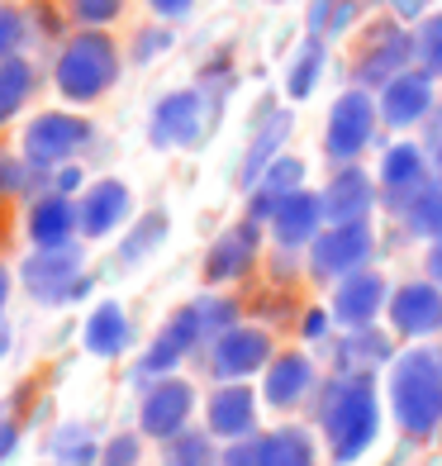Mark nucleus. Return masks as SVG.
<instances>
[{"mask_svg": "<svg viewBox=\"0 0 442 466\" xmlns=\"http://www.w3.org/2000/svg\"><path fill=\"white\" fill-rule=\"evenodd\" d=\"M314 414L324 423V438H328V452L333 461H352L371 448L376 438V395H371V380L367 376H338L328 380L314 400Z\"/></svg>", "mask_w": 442, "mask_h": 466, "instance_id": "f257e3e1", "label": "nucleus"}, {"mask_svg": "<svg viewBox=\"0 0 442 466\" xmlns=\"http://www.w3.org/2000/svg\"><path fill=\"white\" fill-rule=\"evenodd\" d=\"M390 405L409 438H428L442 423V348H409L390 367Z\"/></svg>", "mask_w": 442, "mask_h": 466, "instance_id": "f03ea898", "label": "nucleus"}, {"mask_svg": "<svg viewBox=\"0 0 442 466\" xmlns=\"http://www.w3.org/2000/svg\"><path fill=\"white\" fill-rule=\"evenodd\" d=\"M115 76H119V48L100 29H86V34L67 38V48H62L57 67H53V81H57L62 100H72V105L100 100L115 86Z\"/></svg>", "mask_w": 442, "mask_h": 466, "instance_id": "7ed1b4c3", "label": "nucleus"}, {"mask_svg": "<svg viewBox=\"0 0 442 466\" xmlns=\"http://www.w3.org/2000/svg\"><path fill=\"white\" fill-rule=\"evenodd\" d=\"M418 57L414 34L399 25V19H376L357 34V57H352V76L362 86H386L399 72Z\"/></svg>", "mask_w": 442, "mask_h": 466, "instance_id": "20e7f679", "label": "nucleus"}, {"mask_svg": "<svg viewBox=\"0 0 442 466\" xmlns=\"http://www.w3.org/2000/svg\"><path fill=\"white\" fill-rule=\"evenodd\" d=\"M19 281L44 305H72L91 290V277L81 271V248H72V243L67 248H38L19 267Z\"/></svg>", "mask_w": 442, "mask_h": 466, "instance_id": "39448f33", "label": "nucleus"}, {"mask_svg": "<svg viewBox=\"0 0 442 466\" xmlns=\"http://www.w3.org/2000/svg\"><path fill=\"white\" fill-rule=\"evenodd\" d=\"M367 258H371L367 219L362 224H333L309 243V271L319 281H343V277H352V271H362Z\"/></svg>", "mask_w": 442, "mask_h": 466, "instance_id": "423d86ee", "label": "nucleus"}, {"mask_svg": "<svg viewBox=\"0 0 442 466\" xmlns=\"http://www.w3.org/2000/svg\"><path fill=\"white\" fill-rule=\"evenodd\" d=\"M91 124L76 119V115H38L29 129H25V157L34 167H67L81 147L91 143Z\"/></svg>", "mask_w": 442, "mask_h": 466, "instance_id": "0eeeda50", "label": "nucleus"}, {"mask_svg": "<svg viewBox=\"0 0 442 466\" xmlns=\"http://www.w3.org/2000/svg\"><path fill=\"white\" fill-rule=\"evenodd\" d=\"M376 115H381V110L371 105L367 91L338 96V105L328 110V138H324L328 157H338V162H357V157H362V147L376 134Z\"/></svg>", "mask_w": 442, "mask_h": 466, "instance_id": "6e6552de", "label": "nucleus"}, {"mask_svg": "<svg viewBox=\"0 0 442 466\" xmlns=\"http://www.w3.org/2000/svg\"><path fill=\"white\" fill-rule=\"evenodd\" d=\"M209 91H176L153 110V143L157 147H196L209 134V110H205Z\"/></svg>", "mask_w": 442, "mask_h": 466, "instance_id": "1a4fd4ad", "label": "nucleus"}, {"mask_svg": "<svg viewBox=\"0 0 442 466\" xmlns=\"http://www.w3.org/2000/svg\"><path fill=\"white\" fill-rule=\"evenodd\" d=\"M209 371H215L219 380H243L252 376L257 367L271 362V338L266 329H252V324H234L228 333H219L215 343H209Z\"/></svg>", "mask_w": 442, "mask_h": 466, "instance_id": "9d476101", "label": "nucleus"}, {"mask_svg": "<svg viewBox=\"0 0 442 466\" xmlns=\"http://www.w3.org/2000/svg\"><path fill=\"white\" fill-rule=\"evenodd\" d=\"M390 329L405 338H428L442 329V286L437 281H409L390 295Z\"/></svg>", "mask_w": 442, "mask_h": 466, "instance_id": "9b49d317", "label": "nucleus"}, {"mask_svg": "<svg viewBox=\"0 0 442 466\" xmlns=\"http://www.w3.org/2000/svg\"><path fill=\"white\" fill-rule=\"evenodd\" d=\"M257 248H262V228H257V219L247 215L243 224L224 228V233H219V243L205 252V281H209V286L238 281L243 271L257 262Z\"/></svg>", "mask_w": 442, "mask_h": 466, "instance_id": "f8f14e48", "label": "nucleus"}, {"mask_svg": "<svg viewBox=\"0 0 442 466\" xmlns=\"http://www.w3.org/2000/svg\"><path fill=\"white\" fill-rule=\"evenodd\" d=\"M191 410H196V390L186 386V380L166 376V380H157V386L143 395V433L176 438V433H186Z\"/></svg>", "mask_w": 442, "mask_h": 466, "instance_id": "ddd939ff", "label": "nucleus"}, {"mask_svg": "<svg viewBox=\"0 0 442 466\" xmlns=\"http://www.w3.org/2000/svg\"><path fill=\"white\" fill-rule=\"evenodd\" d=\"M437 110L433 100V76L428 72H399L395 81L381 86V119L395 129H409V124L428 119Z\"/></svg>", "mask_w": 442, "mask_h": 466, "instance_id": "4468645a", "label": "nucleus"}, {"mask_svg": "<svg viewBox=\"0 0 442 466\" xmlns=\"http://www.w3.org/2000/svg\"><path fill=\"white\" fill-rule=\"evenodd\" d=\"M200 343H209L205 338V329H200V314H196V305H186L172 324H166L162 333H157V343L143 352V362H138V376H166L186 352H196Z\"/></svg>", "mask_w": 442, "mask_h": 466, "instance_id": "2eb2a0df", "label": "nucleus"}, {"mask_svg": "<svg viewBox=\"0 0 442 466\" xmlns=\"http://www.w3.org/2000/svg\"><path fill=\"white\" fill-rule=\"evenodd\" d=\"M319 196H324V209H328L333 224H362L376 209V181L357 162H343L338 177H333Z\"/></svg>", "mask_w": 442, "mask_h": 466, "instance_id": "dca6fc26", "label": "nucleus"}, {"mask_svg": "<svg viewBox=\"0 0 442 466\" xmlns=\"http://www.w3.org/2000/svg\"><path fill=\"white\" fill-rule=\"evenodd\" d=\"M390 305L386 281L376 271H352V277L338 281V295H333V319L347 329H371V319Z\"/></svg>", "mask_w": 442, "mask_h": 466, "instance_id": "f3484780", "label": "nucleus"}, {"mask_svg": "<svg viewBox=\"0 0 442 466\" xmlns=\"http://www.w3.org/2000/svg\"><path fill=\"white\" fill-rule=\"evenodd\" d=\"M276 243L281 248H295V252H305L314 238L324 233V219H328V209H324V196H314V190H295V196L281 200L276 215Z\"/></svg>", "mask_w": 442, "mask_h": 466, "instance_id": "a211bd4d", "label": "nucleus"}, {"mask_svg": "<svg viewBox=\"0 0 442 466\" xmlns=\"http://www.w3.org/2000/svg\"><path fill=\"white\" fill-rule=\"evenodd\" d=\"M76 209H81V233H86V238H105V233H115L124 219H134V196L124 181H95Z\"/></svg>", "mask_w": 442, "mask_h": 466, "instance_id": "6ab92c4d", "label": "nucleus"}, {"mask_svg": "<svg viewBox=\"0 0 442 466\" xmlns=\"http://www.w3.org/2000/svg\"><path fill=\"white\" fill-rule=\"evenodd\" d=\"M286 134H290V115L281 110V105H262L257 110V138H252V147H247V157H243V172H238V181L252 190L262 181V172L271 162H276V147L286 143Z\"/></svg>", "mask_w": 442, "mask_h": 466, "instance_id": "aec40b11", "label": "nucleus"}, {"mask_svg": "<svg viewBox=\"0 0 442 466\" xmlns=\"http://www.w3.org/2000/svg\"><path fill=\"white\" fill-rule=\"evenodd\" d=\"M76 228H81V209L67 196L48 190L44 200H34V209H29V238L38 248H67Z\"/></svg>", "mask_w": 442, "mask_h": 466, "instance_id": "412c9836", "label": "nucleus"}, {"mask_svg": "<svg viewBox=\"0 0 442 466\" xmlns=\"http://www.w3.org/2000/svg\"><path fill=\"white\" fill-rule=\"evenodd\" d=\"M428 181V162H424V147H414V143H395L390 153L381 157V190H386V200L390 209L409 196V190H418Z\"/></svg>", "mask_w": 442, "mask_h": 466, "instance_id": "4be33fe9", "label": "nucleus"}, {"mask_svg": "<svg viewBox=\"0 0 442 466\" xmlns=\"http://www.w3.org/2000/svg\"><path fill=\"white\" fill-rule=\"evenodd\" d=\"M252 423H257V405H252V390L228 380V386L209 400V433L215 438H247Z\"/></svg>", "mask_w": 442, "mask_h": 466, "instance_id": "5701e85b", "label": "nucleus"}, {"mask_svg": "<svg viewBox=\"0 0 442 466\" xmlns=\"http://www.w3.org/2000/svg\"><path fill=\"white\" fill-rule=\"evenodd\" d=\"M309 386H314V362L305 352H286V357H276L271 362V371H266V400L276 410H290V405H300V400L309 395Z\"/></svg>", "mask_w": 442, "mask_h": 466, "instance_id": "b1692460", "label": "nucleus"}, {"mask_svg": "<svg viewBox=\"0 0 442 466\" xmlns=\"http://www.w3.org/2000/svg\"><path fill=\"white\" fill-rule=\"evenodd\" d=\"M395 215L405 219V228L418 233V238H442V177H428L418 190H409V196L395 205Z\"/></svg>", "mask_w": 442, "mask_h": 466, "instance_id": "393cba45", "label": "nucleus"}, {"mask_svg": "<svg viewBox=\"0 0 442 466\" xmlns=\"http://www.w3.org/2000/svg\"><path fill=\"white\" fill-rule=\"evenodd\" d=\"M333 362H338L343 376H367L371 367L390 362V343L376 329H347V338L333 348Z\"/></svg>", "mask_w": 442, "mask_h": 466, "instance_id": "a878e982", "label": "nucleus"}, {"mask_svg": "<svg viewBox=\"0 0 442 466\" xmlns=\"http://www.w3.org/2000/svg\"><path fill=\"white\" fill-rule=\"evenodd\" d=\"M129 319H124V309L119 305H95L91 309V319H86V348L95 352V357H119L124 348H129Z\"/></svg>", "mask_w": 442, "mask_h": 466, "instance_id": "bb28decb", "label": "nucleus"}, {"mask_svg": "<svg viewBox=\"0 0 442 466\" xmlns=\"http://www.w3.org/2000/svg\"><path fill=\"white\" fill-rule=\"evenodd\" d=\"M319 76H324V38L309 34L305 44L295 48L290 67H286V91H290V100H305L314 86H319Z\"/></svg>", "mask_w": 442, "mask_h": 466, "instance_id": "cd10ccee", "label": "nucleus"}, {"mask_svg": "<svg viewBox=\"0 0 442 466\" xmlns=\"http://www.w3.org/2000/svg\"><path fill=\"white\" fill-rule=\"evenodd\" d=\"M262 448V466H314V442L305 429H276L257 438Z\"/></svg>", "mask_w": 442, "mask_h": 466, "instance_id": "c85d7f7f", "label": "nucleus"}, {"mask_svg": "<svg viewBox=\"0 0 442 466\" xmlns=\"http://www.w3.org/2000/svg\"><path fill=\"white\" fill-rule=\"evenodd\" d=\"M34 91V62L29 57H5L0 62V124L19 115V105Z\"/></svg>", "mask_w": 442, "mask_h": 466, "instance_id": "c756f323", "label": "nucleus"}, {"mask_svg": "<svg viewBox=\"0 0 442 466\" xmlns=\"http://www.w3.org/2000/svg\"><path fill=\"white\" fill-rule=\"evenodd\" d=\"M162 238H166V215H138L119 243V262H147L162 248Z\"/></svg>", "mask_w": 442, "mask_h": 466, "instance_id": "7c9ffc66", "label": "nucleus"}, {"mask_svg": "<svg viewBox=\"0 0 442 466\" xmlns=\"http://www.w3.org/2000/svg\"><path fill=\"white\" fill-rule=\"evenodd\" d=\"M357 19V0H314L309 5V34L333 38V34H347Z\"/></svg>", "mask_w": 442, "mask_h": 466, "instance_id": "2f4dec72", "label": "nucleus"}, {"mask_svg": "<svg viewBox=\"0 0 442 466\" xmlns=\"http://www.w3.org/2000/svg\"><path fill=\"white\" fill-rule=\"evenodd\" d=\"M53 457L62 466H91V461H100L95 442H91V433L81 429V423H67V429L53 433Z\"/></svg>", "mask_w": 442, "mask_h": 466, "instance_id": "473e14b6", "label": "nucleus"}, {"mask_svg": "<svg viewBox=\"0 0 442 466\" xmlns=\"http://www.w3.org/2000/svg\"><path fill=\"white\" fill-rule=\"evenodd\" d=\"M215 461V442L205 433H176L166 438V466H209Z\"/></svg>", "mask_w": 442, "mask_h": 466, "instance_id": "72a5a7b5", "label": "nucleus"}, {"mask_svg": "<svg viewBox=\"0 0 442 466\" xmlns=\"http://www.w3.org/2000/svg\"><path fill=\"white\" fill-rule=\"evenodd\" d=\"M414 44H418V62H424V72L428 76H442V10L418 25Z\"/></svg>", "mask_w": 442, "mask_h": 466, "instance_id": "f704fd0d", "label": "nucleus"}, {"mask_svg": "<svg viewBox=\"0 0 442 466\" xmlns=\"http://www.w3.org/2000/svg\"><path fill=\"white\" fill-rule=\"evenodd\" d=\"M29 186H44V167H34L29 157L15 162V157H0V196H19Z\"/></svg>", "mask_w": 442, "mask_h": 466, "instance_id": "c9c22d12", "label": "nucleus"}, {"mask_svg": "<svg viewBox=\"0 0 442 466\" xmlns=\"http://www.w3.org/2000/svg\"><path fill=\"white\" fill-rule=\"evenodd\" d=\"M166 48H172V29L166 25H147V29H138L134 34V62H157V57H166Z\"/></svg>", "mask_w": 442, "mask_h": 466, "instance_id": "e433bc0d", "label": "nucleus"}, {"mask_svg": "<svg viewBox=\"0 0 442 466\" xmlns=\"http://www.w3.org/2000/svg\"><path fill=\"white\" fill-rule=\"evenodd\" d=\"M119 10H124V0H72V15L86 29H105L110 19H119Z\"/></svg>", "mask_w": 442, "mask_h": 466, "instance_id": "4c0bfd02", "label": "nucleus"}, {"mask_svg": "<svg viewBox=\"0 0 442 466\" xmlns=\"http://www.w3.org/2000/svg\"><path fill=\"white\" fill-rule=\"evenodd\" d=\"M25 19H29V15H19V10H10V5H0V62L15 57L19 38H25V29H29Z\"/></svg>", "mask_w": 442, "mask_h": 466, "instance_id": "58836bf2", "label": "nucleus"}, {"mask_svg": "<svg viewBox=\"0 0 442 466\" xmlns=\"http://www.w3.org/2000/svg\"><path fill=\"white\" fill-rule=\"evenodd\" d=\"M138 438L134 433H119V438H110V448L100 452V466H138Z\"/></svg>", "mask_w": 442, "mask_h": 466, "instance_id": "ea45409f", "label": "nucleus"}, {"mask_svg": "<svg viewBox=\"0 0 442 466\" xmlns=\"http://www.w3.org/2000/svg\"><path fill=\"white\" fill-rule=\"evenodd\" d=\"M29 19H34V29L44 34V38H57V34H62V15H57L53 5H44V0L29 10Z\"/></svg>", "mask_w": 442, "mask_h": 466, "instance_id": "a19ab883", "label": "nucleus"}, {"mask_svg": "<svg viewBox=\"0 0 442 466\" xmlns=\"http://www.w3.org/2000/svg\"><path fill=\"white\" fill-rule=\"evenodd\" d=\"M219 461L224 466H262V448H257V442H234Z\"/></svg>", "mask_w": 442, "mask_h": 466, "instance_id": "79ce46f5", "label": "nucleus"}, {"mask_svg": "<svg viewBox=\"0 0 442 466\" xmlns=\"http://www.w3.org/2000/svg\"><path fill=\"white\" fill-rule=\"evenodd\" d=\"M48 186L57 190V196H72V190L81 186V167H72V162H67V167H62L57 177H48Z\"/></svg>", "mask_w": 442, "mask_h": 466, "instance_id": "37998d69", "label": "nucleus"}, {"mask_svg": "<svg viewBox=\"0 0 442 466\" xmlns=\"http://www.w3.org/2000/svg\"><path fill=\"white\" fill-rule=\"evenodd\" d=\"M15 442H19V429H15V419L10 414H0V461H5L15 452Z\"/></svg>", "mask_w": 442, "mask_h": 466, "instance_id": "c03bdc74", "label": "nucleus"}, {"mask_svg": "<svg viewBox=\"0 0 442 466\" xmlns=\"http://www.w3.org/2000/svg\"><path fill=\"white\" fill-rule=\"evenodd\" d=\"M147 5H153V10L162 15V19H181L186 10L196 5V0H147Z\"/></svg>", "mask_w": 442, "mask_h": 466, "instance_id": "a18cd8bd", "label": "nucleus"}, {"mask_svg": "<svg viewBox=\"0 0 442 466\" xmlns=\"http://www.w3.org/2000/svg\"><path fill=\"white\" fill-rule=\"evenodd\" d=\"M328 333V309H309L305 314V338H324Z\"/></svg>", "mask_w": 442, "mask_h": 466, "instance_id": "49530a36", "label": "nucleus"}, {"mask_svg": "<svg viewBox=\"0 0 442 466\" xmlns=\"http://www.w3.org/2000/svg\"><path fill=\"white\" fill-rule=\"evenodd\" d=\"M428 277L442 286V243H433V252H428Z\"/></svg>", "mask_w": 442, "mask_h": 466, "instance_id": "de8ad7c7", "label": "nucleus"}, {"mask_svg": "<svg viewBox=\"0 0 442 466\" xmlns=\"http://www.w3.org/2000/svg\"><path fill=\"white\" fill-rule=\"evenodd\" d=\"M395 5V15H405V19H414L418 10H424V0H390Z\"/></svg>", "mask_w": 442, "mask_h": 466, "instance_id": "09e8293b", "label": "nucleus"}, {"mask_svg": "<svg viewBox=\"0 0 442 466\" xmlns=\"http://www.w3.org/2000/svg\"><path fill=\"white\" fill-rule=\"evenodd\" d=\"M5 300H10V271L0 267V309H5Z\"/></svg>", "mask_w": 442, "mask_h": 466, "instance_id": "8fccbe9b", "label": "nucleus"}, {"mask_svg": "<svg viewBox=\"0 0 442 466\" xmlns=\"http://www.w3.org/2000/svg\"><path fill=\"white\" fill-rule=\"evenodd\" d=\"M428 153H433V157H437V167H442V138H437V143H428Z\"/></svg>", "mask_w": 442, "mask_h": 466, "instance_id": "3c124183", "label": "nucleus"}, {"mask_svg": "<svg viewBox=\"0 0 442 466\" xmlns=\"http://www.w3.org/2000/svg\"><path fill=\"white\" fill-rule=\"evenodd\" d=\"M5 348H10V333H5V329H0V357H5Z\"/></svg>", "mask_w": 442, "mask_h": 466, "instance_id": "603ef678", "label": "nucleus"}]
</instances>
